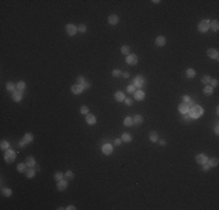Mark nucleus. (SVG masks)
<instances>
[{"mask_svg":"<svg viewBox=\"0 0 219 210\" xmlns=\"http://www.w3.org/2000/svg\"><path fill=\"white\" fill-rule=\"evenodd\" d=\"M189 112H190V117H191V118L197 119V118H199L202 114L204 113V110L202 109L199 105H195L192 109H190V110H189Z\"/></svg>","mask_w":219,"mask_h":210,"instance_id":"1","label":"nucleus"},{"mask_svg":"<svg viewBox=\"0 0 219 210\" xmlns=\"http://www.w3.org/2000/svg\"><path fill=\"white\" fill-rule=\"evenodd\" d=\"M193 106H195V104H193V102L191 100L190 103H182V104H180V106H178V110H180V112L181 113H188L189 112V110L190 109H192Z\"/></svg>","mask_w":219,"mask_h":210,"instance_id":"2","label":"nucleus"},{"mask_svg":"<svg viewBox=\"0 0 219 210\" xmlns=\"http://www.w3.org/2000/svg\"><path fill=\"white\" fill-rule=\"evenodd\" d=\"M209 28H210V20H203V21L199 22V25H198V30L201 33L208 32Z\"/></svg>","mask_w":219,"mask_h":210,"instance_id":"3","label":"nucleus"},{"mask_svg":"<svg viewBox=\"0 0 219 210\" xmlns=\"http://www.w3.org/2000/svg\"><path fill=\"white\" fill-rule=\"evenodd\" d=\"M14 159H15V152L14 151H12V149H6V153H5V160L11 163V162H13L14 161Z\"/></svg>","mask_w":219,"mask_h":210,"instance_id":"4","label":"nucleus"},{"mask_svg":"<svg viewBox=\"0 0 219 210\" xmlns=\"http://www.w3.org/2000/svg\"><path fill=\"white\" fill-rule=\"evenodd\" d=\"M133 85L135 88H142L145 85V79L142 76H136L133 81Z\"/></svg>","mask_w":219,"mask_h":210,"instance_id":"5","label":"nucleus"},{"mask_svg":"<svg viewBox=\"0 0 219 210\" xmlns=\"http://www.w3.org/2000/svg\"><path fill=\"white\" fill-rule=\"evenodd\" d=\"M65 30H67V33L70 35V36H73V35L77 33V27L75 26V25H72V23H69V25H67V27H65Z\"/></svg>","mask_w":219,"mask_h":210,"instance_id":"6","label":"nucleus"},{"mask_svg":"<svg viewBox=\"0 0 219 210\" xmlns=\"http://www.w3.org/2000/svg\"><path fill=\"white\" fill-rule=\"evenodd\" d=\"M139 61V58H138V56L136 55H134V54H132V55H128L127 56V58H126V62L128 63V64H131V65H135L136 63Z\"/></svg>","mask_w":219,"mask_h":210,"instance_id":"7","label":"nucleus"},{"mask_svg":"<svg viewBox=\"0 0 219 210\" xmlns=\"http://www.w3.org/2000/svg\"><path fill=\"white\" fill-rule=\"evenodd\" d=\"M196 161H197V163H199V165L206 163V162H208V157H206L205 154H198V155L196 157Z\"/></svg>","mask_w":219,"mask_h":210,"instance_id":"8","label":"nucleus"},{"mask_svg":"<svg viewBox=\"0 0 219 210\" xmlns=\"http://www.w3.org/2000/svg\"><path fill=\"white\" fill-rule=\"evenodd\" d=\"M208 55L210 56L211 58H213V60H218V57H219L218 50L217 49H212V48L208 50Z\"/></svg>","mask_w":219,"mask_h":210,"instance_id":"9","label":"nucleus"},{"mask_svg":"<svg viewBox=\"0 0 219 210\" xmlns=\"http://www.w3.org/2000/svg\"><path fill=\"white\" fill-rule=\"evenodd\" d=\"M101 151H103V153H104L105 155H110V154L112 153V151H113V147H112L110 144H105V145L103 146Z\"/></svg>","mask_w":219,"mask_h":210,"instance_id":"10","label":"nucleus"},{"mask_svg":"<svg viewBox=\"0 0 219 210\" xmlns=\"http://www.w3.org/2000/svg\"><path fill=\"white\" fill-rule=\"evenodd\" d=\"M83 87L82 85H79V84H76V85H72L71 87V91L75 93V95H79V93H82L83 92Z\"/></svg>","mask_w":219,"mask_h":210,"instance_id":"11","label":"nucleus"},{"mask_svg":"<svg viewBox=\"0 0 219 210\" xmlns=\"http://www.w3.org/2000/svg\"><path fill=\"white\" fill-rule=\"evenodd\" d=\"M67 187H68V182H67V180H61V181H58V183H57V189H58L60 192L65 190V189H67Z\"/></svg>","mask_w":219,"mask_h":210,"instance_id":"12","label":"nucleus"},{"mask_svg":"<svg viewBox=\"0 0 219 210\" xmlns=\"http://www.w3.org/2000/svg\"><path fill=\"white\" fill-rule=\"evenodd\" d=\"M119 22V17L115 15V14H112L108 17V23L110 25H117Z\"/></svg>","mask_w":219,"mask_h":210,"instance_id":"13","label":"nucleus"},{"mask_svg":"<svg viewBox=\"0 0 219 210\" xmlns=\"http://www.w3.org/2000/svg\"><path fill=\"white\" fill-rule=\"evenodd\" d=\"M155 42H156V44H157L158 47H163L164 44H166L167 40L164 36H157L156 37V40H155Z\"/></svg>","mask_w":219,"mask_h":210,"instance_id":"14","label":"nucleus"},{"mask_svg":"<svg viewBox=\"0 0 219 210\" xmlns=\"http://www.w3.org/2000/svg\"><path fill=\"white\" fill-rule=\"evenodd\" d=\"M22 99V91H14L13 92V100L15 102H20Z\"/></svg>","mask_w":219,"mask_h":210,"instance_id":"15","label":"nucleus"},{"mask_svg":"<svg viewBox=\"0 0 219 210\" xmlns=\"http://www.w3.org/2000/svg\"><path fill=\"white\" fill-rule=\"evenodd\" d=\"M134 97H135L136 100H142L145 98V92L142 90H138V91L134 92Z\"/></svg>","mask_w":219,"mask_h":210,"instance_id":"16","label":"nucleus"},{"mask_svg":"<svg viewBox=\"0 0 219 210\" xmlns=\"http://www.w3.org/2000/svg\"><path fill=\"white\" fill-rule=\"evenodd\" d=\"M114 98H115V100H118V102H123L125 100V95H124L123 92H120V91H118V92H115L114 93Z\"/></svg>","mask_w":219,"mask_h":210,"instance_id":"17","label":"nucleus"},{"mask_svg":"<svg viewBox=\"0 0 219 210\" xmlns=\"http://www.w3.org/2000/svg\"><path fill=\"white\" fill-rule=\"evenodd\" d=\"M86 122L90 125H95L96 124V117L93 114H86Z\"/></svg>","mask_w":219,"mask_h":210,"instance_id":"18","label":"nucleus"},{"mask_svg":"<svg viewBox=\"0 0 219 210\" xmlns=\"http://www.w3.org/2000/svg\"><path fill=\"white\" fill-rule=\"evenodd\" d=\"M26 163H27V166H29V167L35 166V159L33 157H27L26 158Z\"/></svg>","mask_w":219,"mask_h":210,"instance_id":"19","label":"nucleus"},{"mask_svg":"<svg viewBox=\"0 0 219 210\" xmlns=\"http://www.w3.org/2000/svg\"><path fill=\"white\" fill-rule=\"evenodd\" d=\"M142 122H143V118H142V116H141V114H135V117L133 118V122H134V124L140 125Z\"/></svg>","mask_w":219,"mask_h":210,"instance_id":"20","label":"nucleus"},{"mask_svg":"<svg viewBox=\"0 0 219 210\" xmlns=\"http://www.w3.org/2000/svg\"><path fill=\"white\" fill-rule=\"evenodd\" d=\"M210 27L212 28V30H214V32H217L219 28V23L217 20H213L212 22H210Z\"/></svg>","mask_w":219,"mask_h":210,"instance_id":"21","label":"nucleus"},{"mask_svg":"<svg viewBox=\"0 0 219 210\" xmlns=\"http://www.w3.org/2000/svg\"><path fill=\"white\" fill-rule=\"evenodd\" d=\"M149 139L152 140V141H155V142H156V141H157L158 140V135H157V133H156V132H150V133H149Z\"/></svg>","mask_w":219,"mask_h":210,"instance_id":"22","label":"nucleus"},{"mask_svg":"<svg viewBox=\"0 0 219 210\" xmlns=\"http://www.w3.org/2000/svg\"><path fill=\"white\" fill-rule=\"evenodd\" d=\"M15 88H17V85L14 84V83H12V82H8L7 84H6V89L7 90H9V91H15Z\"/></svg>","mask_w":219,"mask_h":210,"instance_id":"23","label":"nucleus"},{"mask_svg":"<svg viewBox=\"0 0 219 210\" xmlns=\"http://www.w3.org/2000/svg\"><path fill=\"white\" fill-rule=\"evenodd\" d=\"M17 89H18L19 91H23V90L26 89V84H25V82L20 81L18 84H17Z\"/></svg>","mask_w":219,"mask_h":210,"instance_id":"24","label":"nucleus"},{"mask_svg":"<svg viewBox=\"0 0 219 210\" xmlns=\"http://www.w3.org/2000/svg\"><path fill=\"white\" fill-rule=\"evenodd\" d=\"M33 139H34V138H33V135H32V134H30V133H26V135H25V137H23V140H25V141H26L27 144H29V142H32V141H33Z\"/></svg>","mask_w":219,"mask_h":210,"instance_id":"25","label":"nucleus"},{"mask_svg":"<svg viewBox=\"0 0 219 210\" xmlns=\"http://www.w3.org/2000/svg\"><path fill=\"white\" fill-rule=\"evenodd\" d=\"M121 139H123L124 141H126V142H131L132 141V135L131 134H128V133H124Z\"/></svg>","mask_w":219,"mask_h":210,"instance_id":"26","label":"nucleus"},{"mask_svg":"<svg viewBox=\"0 0 219 210\" xmlns=\"http://www.w3.org/2000/svg\"><path fill=\"white\" fill-rule=\"evenodd\" d=\"M195 75H196V72H195V70L193 69H188L186 70V76H188V78H193V77H195Z\"/></svg>","mask_w":219,"mask_h":210,"instance_id":"27","label":"nucleus"},{"mask_svg":"<svg viewBox=\"0 0 219 210\" xmlns=\"http://www.w3.org/2000/svg\"><path fill=\"white\" fill-rule=\"evenodd\" d=\"M35 175V170L33 169V168H29V169H27L26 170V176L27 177H33Z\"/></svg>","mask_w":219,"mask_h":210,"instance_id":"28","label":"nucleus"},{"mask_svg":"<svg viewBox=\"0 0 219 210\" xmlns=\"http://www.w3.org/2000/svg\"><path fill=\"white\" fill-rule=\"evenodd\" d=\"M1 192H2V195L4 196H11V194H12V190L9 189V188H2V190H1Z\"/></svg>","mask_w":219,"mask_h":210,"instance_id":"29","label":"nucleus"},{"mask_svg":"<svg viewBox=\"0 0 219 210\" xmlns=\"http://www.w3.org/2000/svg\"><path fill=\"white\" fill-rule=\"evenodd\" d=\"M212 92H213V88L212 87H205L204 88V93L205 95H212Z\"/></svg>","mask_w":219,"mask_h":210,"instance_id":"30","label":"nucleus"},{"mask_svg":"<svg viewBox=\"0 0 219 210\" xmlns=\"http://www.w3.org/2000/svg\"><path fill=\"white\" fill-rule=\"evenodd\" d=\"M26 166H27V163H19L18 165V170L20 172V173L26 172Z\"/></svg>","mask_w":219,"mask_h":210,"instance_id":"31","label":"nucleus"},{"mask_svg":"<svg viewBox=\"0 0 219 210\" xmlns=\"http://www.w3.org/2000/svg\"><path fill=\"white\" fill-rule=\"evenodd\" d=\"M73 179V173L72 172H67L65 173V175H64V180H72Z\"/></svg>","mask_w":219,"mask_h":210,"instance_id":"32","label":"nucleus"},{"mask_svg":"<svg viewBox=\"0 0 219 210\" xmlns=\"http://www.w3.org/2000/svg\"><path fill=\"white\" fill-rule=\"evenodd\" d=\"M218 165V159H216V158H213V159H211L210 161H209V166L210 167H214Z\"/></svg>","mask_w":219,"mask_h":210,"instance_id":"33","label":"nucleus"},{"mask_svg":"<svg viewBox=\"0 0 219 210\" xmlns=\"http://www.w3.org/2000/svg\"><path fill=\"white\" fill-rule=\"evenodd\" d=\"M211 81V77L209 75H205V76H203V78H202V82L204 83V84H209Z\"/></svg>","mask_w":219,"mask_h":210,"instance_id":"34","label":"nucleus"},{"mask_svg":"<svg viewBox=\"0 0 219 210\" xmlns=\"http://www.w3.org/2000/svg\"><path fill=\"white\" fill-rule=\"evenodd\" d=\"M129 50H131V48H129L128 46H123V47H121V52H123V54H126V55H128Z\"/></svg>","mask_w":219,"mask_h":210,"instance_id":"35","label":"nucleus"},{"mask_svg":"<svg viewBox=\"0 0 219 210\" xmlns=\"http://www.w3.org/2000/svg\"><path fill=\"white\" fill-rule=\"evenodd\" d=\"M0 147H1V149H8L9 147V144L7 142V141H1V144H0Z\"/></svg>","mask_w":219,"mask_h":210,"instance_id":"36","label":"nucleus"},{"mask_svg":"<svg viewBox=\"0 0 219 210\" xmlns=\"http://www.w3.org/2000/svg\"><path fill=\"white\" fill-rule=\"evenodd\" d=\"M124 124H125L126 126H132V125H133V119L128 117V118H126V119H125V122H124Z\"/></svg>","mask_w":219,"mask_h":210,"instance_id":"37","label":"nucleus"},{"mask_svg":"<svg viewBox=\"0 0 219 210\" xmlns=\"http://www.w3.org/2000/svg\"><path fill=\"white\" fill-rule=\"evenodd\" d=\"M77 32H80V33H85V32H86V26H85V25H79L78 28H77Z\"/></svg>","mask_w":219,"mask_h":210,"instance_id":"38","label":"nucleus"},{"mask_svg":"<svg viewBox=\"0 0 219 210\" xmlns=\"http://www.w3.org/2000/svg\"><path fill=\"white\" fill-rule=\"evenodd\" d=\"M80 113L82 114H88L89 113V107L88 106H82V107H80Z\"/></svg>","mask_w":219,"mask_h":210,"instance_id":"39","label":"nucleus"},{"mask_svg":"<svg viewBox=\"0 0 219 210\" xmlns=\"http://www.w3.org/2000/svg\"><path fill=\"white\" fill-rule=\"evenodd\" d=\"M55 180H57V181L63 180V174H62V173H56V174H55Z\"/></svg>","mask_w":219,"mask_h":210,"instance_id":"40","label":"nucleus"},{"mask_svg":"<svg viewBox=\"0 0 219 210\" xmlns=\"http://www.w3.org/2000/svg\"><path fill=\"white\" fill-rule=\"evenodd\" d=\"M112 75H113V77H119L121 75V71L120 70H113L112 71Z\"/></svg>","mask_w":219,"mask_h":210,"instance_id":"41","label":"nucleus"},{"mask_svg":"<svg viewBox=\"0 0 219 210\" xmlns=\"http://www.w3.org/2000/svg\"><path fill=\"white\" fill-rule=\"evenodd\" d=\"M77 82H78L79 85H83V84L85 83V79H84V77H83V76H79L78 78H77Z\"/></svg>","mask_w":219,"mask_h":210,"instance_id":"42","label":"nucleus"},{"mask_svg":"<svg viewBox=\"0 0 219 210\" xmlns=\"http://www.w3.org/2000/svg\"><path fill=\"white\" fill-rule=\"evenodd\" d=\"M127 91L131 92V93H134V92H135V87H134V85H128V87H127Z\"/></svg>","mask_w":219,"mask_h":210,"instance_id":"43","label":"nucleus"},{"mask_svg":"<svg viewBox=\"0 0 219 210\" xmlns=\"http://www.w3.org/2000/svg\"><path fill=\"white\" fill-rule=\"evenodd\" d=\"M210 83H211V87L212 88H214V87L218 85V81H217V79H212V81H210Z\"/></svg>","mask_w":219,"mask_h":210,"instance_id":"44","label":"nucleus"},{"mask_svg":"<svg viewBox=\"0 0 219 210\" xmlns=\"http://www.w3.org/2000/svg\"><path fill=\"white\" fill-rule=\"evenodd\" d=\"M191 102V98L189 96H183V103H190Z\"/></svg>","mask_w":219,"mask_h":210,"instance_id":"45","label":"nucleus"},{"mask_svg":"<svg viewBox=\"0 0 219 210\" xmlns=\"http://www.w3.org/2000/svg\"><path fill=\"white\" fill-rule=\"evenodd\" d=\"M125 102L127 105H132V99L131 98H125Z\"/></svg>","mask_w":219,"mask_h":210,"instance_id":"46","label":"nucleus"},{"mask_svg":"<svg viewBox=\"0 0 219 210\" xmlns=\"http://www.w3.org/2000/svg\"><path fill=\"white\" fill-rule=\"evenodd\" d=\"M209 163H208V162H206V163H203V169H204V170H208V169H209Z\"/></svg>","mask_w":219,"mask_h":210,"instance_id":"47","label":"nucleus"},{"mask_svg":"<svg viewBox=\"0 0 219 210\" xmlns=\"http://www.w3.org/2000/svg\"><path fill=\"white\" fill-rule=\"evenodd\" d=\"M82 87H83V89L85 90V89H89V87H90V84H89L88 82H85V83H84V84H83Z\"/></svg>","mask_w":219,"mask_h":210,"instance_id":"48","label":"nucleus"},{"mask_svg":"<svg viewBox=\"0 0 219 210\" xmlns=\"http://www.w3.org/2000/svg\"><path fill=\"white\" fill-rule=\"evenodd\" d=\"M25 144H27L26 141H25V140H21V141H20V144H19V146H20V147H23V146H25Z\"/></svg>","mask_w":219,"mask_h":210,"instance_id":"49","label":"nucleus"},{"mask_svg":"<svg viewBox=\"0 0 219 210\" xmlns=\"http://www.w3.org/2000/svg\"><path fill=\"white\" fill-rule=\"evenodd\" d=\"M190 118H191V117H190V116H188V114H186V113H184V119H185V120H186V122H189V120H190Z\"/></svg>","mask_w":219,"mask_h":210,"instance_id":"50","label":"nucleus"},{"mask_svg":"<svg viewBox=\"0 0 219 210\" xmlns=\"http://www.w3.org/2000/svg\"><path fill=\"white\" fill-rule=\"evenodd\" d=\"M121 75H123V77H124V78H127V77H129V75H128V72H123V74H121Z\"/></svg>","mask_w":219,"mask_h":210,"instance_id":"51","label":"nucleus"},{"mask_svg":"<svg viewBox=\"0 0 219 210\" xmlns=\"http://www.w3.org/2000/svg\"><path fill=\"white\" fill-rule=\"evenodd\" d=\"M114 144H115V145H120V144H121V140L120 139H115L114 140Z\"/></svg>","mask_w":219,"mask_h":210,"instance_id":"52","label":"nucleus"},{"mask_svg":"<svg viewBox=\"0 0 219 210\" xmlns=\"http://www.w3.org/2000/svg\"><path fill=\"white\" fill-rule=\"evenodd\" d=\"M67 209H68V210H75V209H76V208H75V207H73V205H69V207H68V208H67Z\"/></svg>","mask_w":219,"mask_h":210,"instance_id":"53","label":"nucleus"},{"mask_svg":"<svg viewBox=\"0 0 219 210\" xmlns=\"http://www.w3.org/2000/svg\"><path fill=\"white\" fill-rule=\"evenodd\" d=\"M166 144H167V142L164 141V140H161V141H160V145H161V146H164Z\"/></svg>","mask_w":219,"mask_h":210,"instance_id":"54","label":"nucleus"},{"mask_svg":"<svg viewBox=\"0 0 219 210\" xmlns=\"http://www.w3.org/2000/svg\"><path fill=\"white\" fill-rule=\"evenodd\" d=\"M214 132H216V134H218V132H219V127H218V126H216V127H214Z\"/></svg>","mask_w":219,"mask_h":210,"instance_id":"55","label":"nucleus"}]
</instances>
